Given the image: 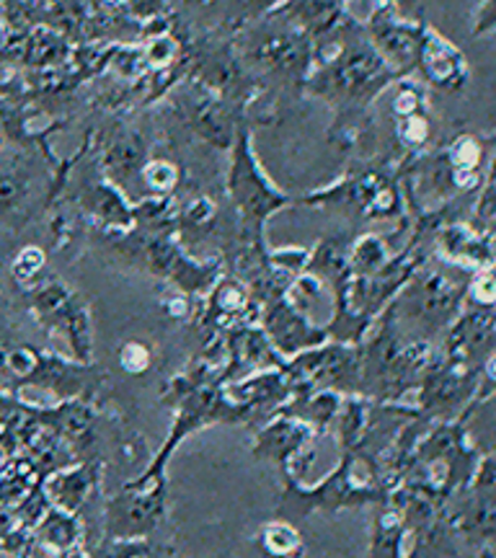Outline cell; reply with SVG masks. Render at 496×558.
Segmentation results:
<instances>
[{
  "mask_svg": "<svg viewBox=\"0 0 496 558\" xmlns=\"http://www.w3.org/2000/svg\"><path fill=\"white\" fill-rule=\"evenodd\" d=\"M328 62V68L320 70L318 83L331 86V96H347V99H367L370 94L386 86L388 68L377 58L375 50L367 47H352V50H339Z\"/></svg>",
  "mask_w": 496,
  "mask_h": 558,
  "instance_id": "1",
  "label": "cell"
},
{
  "mask_svg": "<svg viewBox=\"0 0 496 558\" xmlns=\"http://www.w3.org/2000/svg\"><path fill=\"white\" fill-rule=\"evenodd\" d=\"M230 192H233L235 205L241 207L246 220H254L256 226H262L267 215L277 213V209L285 205L282 194L271 190V184L264 179L262 169H258L254 156H251L246 135H241L239 143H235L233 171H230Z\"/></svg>",
  "mask_w": 496,
  "mask_h": 558,
  "instance_id": "2",
  "label": "cell"
},
{
  "mask_svg": "<svg viewBox=\"0 0 496 558\" xmlns=\"http://www.w3.org/2000/svg\"><path fill=\"white\" fill-rule=\"evenodd\" d=\"M34 311L39 313L41 320H47L55 329H60V333L65 331V337L75 352H78V357H86L90 341L88 316L86 308L75 300V295L65 284L52 282L45 284V288H37V292H34Z\"/></svg>",
  "mask_w": 496,
  "mask_h": 558,
  "instance_id": "3",
  "label": "cell"
},
{
  "mask_svg": "<svg viewBox=\"0 0 496 558\" xmlns=\"http://www.w3.org/2000/svg\"><path fill=\"white\" fill-rule=\"evenodd\" d=\"M419 60H422L424 73L435 86L456 88L465 78V60L456 47L437 32H427L419 39Z\"/></svg>",
  "mask_w": 496,
  "mask_h": 558,
  "instance_id": "4",
  "label": "cell"
},
{
  "mask_svg": "<svg viewBox=\"0 0 496 558\" xmlns=\"http://www.w3.org/2000/svg\"><path fill=\"white\" fill-rule=\"evenodd\" d=\"M34 190L32 169L21 158H0V222L13 218Z\"/></svg>",
  "mask_w": 496,
  "mask_h": 558,
  "instance_id": "5",
  "label": "cell"
},
{
  "mask_svg": "<svg viewBox=\"0 0 496 558\" xmlns=\"http://www.w3.org/2000/svg\"><path fill=\"white\" fill-rule=\"evenodd\" d=\"M145 158H148V148L135 132H122L109 143L107 156H104V166H107L109 177L117 181H130L135 173H143Z\"/></svg>",
  "mask_w": 496,
  "mask_h": 558,
  "instance_id": "6",
  "label": "cell"
},
{
  "mask_svg": "<svg viewBox=\"0 0 496 558\" xmlns=\"http://www.w3.org/2000/svg\"><path fill=\"white\" fill-rule=\"evenodd\" d=\"M88 209L99 215L107 226L128 228L132 222L128 202L120 197V192H117L111 184H94V190L88 194Z\"/></svg>",
  "mask_w": 496,
  "mask_h": 558,
  "instance_id": "7",
  "label": "cell"
},
{
  "mask_svg": "<svg viewBox=\"0 0 496 558\" xmlns=\"http://www.w3.org/2000/svg\"><path fill=\"white\" fill-rule=\"evenodd\" d=\"M75 538H78V522L70 518V512H62V509H52L39 525V541L47 543V546L55 550H70L73 548Z\"/></svg>",
  "mask_w": 496,
  "mask_h": 558,
  "instance_id": "8",
  "label": "cell"
},
{
  "mask_svg": "<svg viewBox=\"0 0 496 558\" xmlns=\"http://www.w3.org/2000/svg\"><path fill=\"white\" fill-rule=\"evenodd\" d=\"M88 488L86 471H73V473H60L47 484V494L58 501V509L62 512H73L75 505L83 499Z\"/></svg>",
  "mask_w": 496,
  "mask_h": 558,
  "instance_id": "9",
  "label": "cell"
},
{
  "mask_svg": "<svg viewBox=\"0 0 496 558\" xmlns=\"http://www.w3.org/2000/svg\"><path fill=\"white\" fill-rule=\"evenodd\" d=\"M258 58L271 68H288L292 62L303 58V47H300V41L290 39L288 34H279V37H269L262 41V47H258Z\"/></svg>",
  "mask_w": 496,
  "mask_h": 558,
  "instance_id": "10",
  "label": "cell"
},
{
  "mask_svg": "<svg viewBox=\"0 0 496 558\" xmlns=\"http://www.w3.org/2000/svg\"><path fill=\"white\" fill-rule=\"evenodd\" d=\"M264 548H267L269 556L288 558L298 554L300 548V535L285 522H271V525L264 530Z\"/></svg>",
  "mask_w": 496,
  "mask_h": 558,
  "instance_id": "11",
  "label": "cell"
},
{
  "mask_svg": "<svg viewBox=\"0 0 496 558\" xmlns=\"http://www.w3.org/2000/svg\"><path fill=\"white\" fill-rule=\"evenodd\" d=\"M41 267H45V251L37 246H26V248H21L16 256H13L9 271L16 282L29 284L39 277Z\"/></svg>",
  "mask_w": 496,
  "mask_h": 558,
  "instance_id": "12",
  "label": "cell"
},
{
  "mask_svg": "<svg viewBox=\"0 0 496 558\" xmlns=\"http://www.w3.org/2000/svg\"><path fill=\"white\" fill-rule=\"evenodd\" d=\"M143 181L150 186L153 192H171L179 181V169L171 160H148L143 166Z\"/></svg>",
  "mask_w": 496,
  "mask_h": 558,
  "instance_id": "13",
  "label": "cell"
},
{
  "mask_svg": "<svg viewBox=\"0 0 496 558\" xmlns=\"http://www.w3.org/2000/svg\"><path fill=\"white\" fill-rule=\"evenodd\" d=\"M383 262H386V248H383V243L375 235H365V239L358 241V246H354V264L362 271H375Z\"/></svg>",
  "mask_w": 496,
  "mask_h": 558,
  "instance_id": "14",
  "label": "cell"
},
{
  "mask_svg": "<svg viewBox=\"0 0 496 558\" xmlns=\"http://www.w3.org/2000/svg\"><path fill=\"white\" fill-rule=\"evenodd\" d=\"M177 50H179L177 41L169 37H158V39H153L148 47H145L143 60L150 62V65H156V68H164V65H169L173 58H177Z\"/></svg>",
  "mask_w": 496,
  "mask_h": 558,
  "instance_id": "15",
  "label": "cell"
},
{
  "mask_svg": "<svg viewBox=\"0 0 496 558\" xmlns=\"http://www.w3.org/2000/svg\"><path fill=\"white\" fill-rule=\"evenodd\" d=\"M398 135H401V140L407 145H422L424 140L430 137V124L419 114L403 117V122L398 124Z\"/></svg>",
  "mask_w": 496,
  "mask_h": 558,
  "instance_id": "16",
  "label": "cell"
},
{
  "mask_svg": "<svg viewBox=\"0 0 496 558\" xmlns=\"http://www.w3.org/2000/svg\"><path fill=\"white\" fill-rule=\"evenodd\" d=\"M122 367L132 375L143 373V369L148 367V349H145L143 344H128V347H124L122 349Z\"/></svg>",
  "mask_w": 496,
  "mask_h": 558,
  "instance_id": "17",
  "label": "cell"
},
{
  "mask_svg": "<svg viewBox=\"0 0 496 558\" xmlns=\"http://www.w3.org/2000/svg\"><path fill=\"white\" fill-rule=\"evenodd\" d=\"M394 111H396L398 117L419 114V94H416V90H414V88H403L401 94L396 96Z\"/></svg>",
  "mask_w": 496,
  "mask_h": 558,
  "instance_id": "18",
  "label": "cell"
},
{
  "mask_svg": "<svg viewBox=\"0 0 496 558\" xmlns=\"http://www.w3.org/2000/svg\"><path fill=\"white\" fill-rule=\"evenodd\" d=\"M473 290H476V298H479L484 305H492V303H494V298H496V292H494V279H492V275H488V271H484V275H481V277L476 279V284H473Z\"/></svg>",
  "mask_w": 496,
  "mask_h": 558,
  "instance_id": "19",
  "label": "cell"
},
{
  "mask_svg": "<svg viewBox=\"0 0 496 558\" xmlns=\"http://www.w3.org/2000/svg\"><path fill=\"white\" fill-rule=\"evenodd\" d=\"M11 409H13L11 396H9V393H3V390H0V416L11 414Z\"/></svg>",
  "mask_w": 496,
  "mask_h": 558,
  "instance_id": "20",
  "label": "cell"
},
{
  "mask_svg": "<svg viewBox=\"0 0 496 558\" xmlns=\"http://www.w3.org/2000/svg\"><path fill=\"white\" fill-rule=\"evenodd\" d=\"M58 558H81V554H75V550H62Z\"/></svg>",
  "mask_w": 496,
  "mask_h": 558,
  "instance_id": "21",
  "label": "cell"
},
{
  "mask_svg": "<svg viewBox=\"0 0 496 558\" xmlns=\"http://www.w3.org/2000/svg\"><path fill=\"white\" fill-rule=\"evenodd\" d=\"M0 558H16L11 554V550H5V548H0Z\"/></svg>",
  "mask_w": 496,
  "mask_h": 558,
  "instance_id": "22",
  "label": "cell"
},
{
  "mask_svg": "<svg viewBox=\"0 0 496 558\" xmlns=\"http://www.w3.org/2000/svg\"><path fill=\"white\" fill-rule=\"evenodd\" d=\"M3 259H0V290H3Z\"/></svg>",
  "mask_w": 496,
  "mask_h": 558,
  "instance_id": "23",
  "label": "cell"
}]
</instances>
